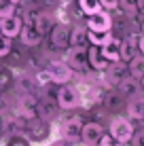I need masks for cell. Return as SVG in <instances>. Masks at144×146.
<instances>
[{
	"instance_id": "1",
	"label": "cell",
	"mask_w": 144,
	"mask_h": 146,
	"mask_svg": "<svg viewBox=\"0 0 144 146\" xmlns=\"http://www.w3.org/2000/svg\"><path fill=\"white\" fill-rule=\"evenodd\" d=\"M110 135L115 140H119L121 144H129V140L133 138V123L127 119H115L110 123Z\"/></svg>"
},
{
	"instance_id": "2",
	"label": "cell",
	"mask_w": 144,
	"mask_h": 146,
	"mask_svg": "<svg viewBox=\"0 0 144 146\" xmlns=\"http://www.w3.org/2000/svg\"><path fill=\"white\" fill-rule=\"evenodd\" d=\"M81 104V95H78V89L76 87H70V85H66V87L59 89L57 93V106L64 108V110H74Z\"/></svg>"
},
{
	"instance_id": "3",
	"label": "cell",
	"mask_w": 144,
	"mask_h": 146,
	"mask_svg": "<svg viewBox=\"0 0 144 146\" xmlns=\"http://www.w3.org/2000/svg\"><path fill=\"white\" fill-rule=\"evenodd\" d=\"M47 72H49V76H51V83H57V85H66L68 80L72 78V68L68 66L66 62H53V64H49Z\"/></svg>"
},
{
	"instance_id": "4",
	"label": "cell",
	"mask_w": 144,
	"mask_h": 146,
	"mask_svg": "<svg viewBox=\"0 0 144 146\" xmlns=\"http://www.w3.org/2000/svg\"><path fill=\"white\" fill-rule=\"evenodd\" d=\"M110 28H112V19L104 9L98 11V13H93V15H89V19H87V30L89 32H110Z\"/></svg>"
},
{
	"instance_id": "5",
	"label": "cell",
	"mask_w": 144,
	"mask_h": 146,
	"mask_svg": "<svg viewBox=\"0 0 144 146\" xmlns=\"http://www.w3.org/2000/svg\"><path fill=\"white\" fill-rule=\"evenodd\" d=\"M81 127H83V123H81V119H66L62 123V127H59V133H62V140H68V142H78L81 140Z\"/></svg>"
},
{
	"instance_id": "6",
	"label": "cell",
	"mask_w": 144,
	"mask_h": 146,
	"mask_svg": "<svg viewBox=\"0 0 144 146\" xmlns=\"http://www.w3.org/2000/svg\"><path fill=\"white\" fill-rule=\"evenodd\" d=\"M104 129L100 123H83L81 127V142H85L87 146H98Z\"/></svg>"
},
{
	"instance_id": "7",
	"label": "cell",
	"mask_w": 144,
	"mask_h": 146,
	"mask_svg": "<svg viewBox=\"0 0 144 146\" xmlns=\"http://www.w3.org/2000/svg\"><path fill=\"white\" fill-rule=\"evenodd\" d=\"M66 64L72 70H85L87 64H89L87 47H70V51H68V62Z\"/></svg>"
},
{
	"instance_id": "8",
	"label": "cell",
	"mask_w": 144,
	"mask_h": 146,
	"mask_svg": "<svg viewBox=\"0 0 144 146\" xmlns=\"http://www.w3.org/2000/svg\"><path fill=\"white\" fill-rule=\"evenodd\" d=\"M21 17H15V15H11V17H2L0 19V34L7 38H15L19 36V32H21Z\"/></svg>"
},
{
	"instance_id": "9",
	"label": "cell",
	"mask_w": 144,
	"mask_h": 146,
	"mask_svg": "<svg viewBox=\"0 0 144 146\" xmlns=\"http://www.w3.org/2000/svg\"><path fill=\"white\" fill-rule=\"evenodd\" d=\"M119 53H121V62H129L133 55H138V36H127L119 44Z\"/></svg>"
},
{
	"instance_id": "10",
	"label": "cell",
	"mask_w": 144,
	"mask_h": 146,
	"mask_svg": "<svg viewBox=\"0 0 144 146\" xmlns=\"http://www.w3.org/2000/svg\"><path fill=\"white\" fill-rule=\"evenodd\" d=\"M87 57H89V66H91L93 70H106V66L110 62H108L106 57L102 55V51H100V47H96V44H91V47L87 49Z\"/></svg>"
},
{
	"instance_id": "11",
	"label": "cell",
	"mask_w": 144,
	"mask_h": 146,
	"mask_svg": "<svg viewBox=\"0 0 144 146\" xmlns=\"http://www.w3.org/2000/svg\"><path fill=\"white\" fill-rule=\"evenodd\" d=\"M19 36H21L23 44H28V47H36L38 42H40L42 34L36 30L34 23H30V26H21V32H19Z\"/></svg>"
},
{
	"instance_id": "12",
	"label": "cell",
	"mask_w": 144,
	"mask_h": 146,
	"mask_svg": "<svg viewBox=\"0 0 144 146\" xmlns=\"http://www.w3.org/2000/svg\"><path fill=\"white\" fill-rule=\"evenodd\" d=\"M119 44H121V42H119V40L112 36L106 44H102V47H100L102 55L108 59V62H119V59H121V53H119Z\"/></svg>"
},
{
	"instance_id": "13",
	"label": "cell",
	"mask_w": 144,
	"mask_h": 146,
	"mask_svg": "<svg viewBox=\"0 0 144 146\" xmlns=\"http://www.w3.org/2000/svg\"><path fill=\"white\" fill-rule=\"evenodd\" d=\"M127 114H129V119H144V98L142 95H133L129 100V104H127Z\"/></svg>"
},
{
	"instance_id": "14",
	"label": "cell",
	"mask_w": 144,
	"mask_h": 146,
	"mask_svg": "<svg viewBox=\"0 0 144 146\" xmlns=\"http://www.w3.org/2000/svg\"><path fill=\"white\" fill-rule=\"evenodd\" d=\"M106 70H108V78H110V83H115V85H119L123 78H125V66L121 64V59H119V62H110L106 66Z\"/></svg>"
},
{
	"instance_id": "15",
	"label": "cell",
	"mask_w": 144,
	"mask_h": 146,
	"mask_svg": "<svg viewBox=\"0 0 144 146\" xmlns=\"http://www.w3.org/2000/svg\"><path fill=\"white\" fill-rule=\"evenodd\" d=\"M129 76L138 80L144 76V55H133L129 59Z\"/></svg>"
},
{
	"instance_id": "16",
	"label": "cell",
	"mask_w": 144,
	"mask_h": 146,
	"mask_svg": "<svg viewBox=\"0 0 144 146\" xmlns=\"http://www.w3.org/2000/svg\"><path fill=\"white\" fill-rule=\"evenodd\" d=\"M87 28H74L70 34V47H87Z\"/></svg>"
},
{
	"instance_id": "17",
	"label": "cell",
	"mask_w": 144,
	"mask_h": 146,
	"mask_svg": "<svg viewBox=\"0 0 144 146\" xmlns=\"http://www.w3.org/2000/svg\"><path fill=\"white\" fill-rule=\"evenodd\" d=\"M119 89H121V93H125V95H138V89H140V83H138V78H123L121 83H119Z\"/></svg>"
},
{
	"instance_id": "18",
	"label": "cell",
	"mask_w": 144,
	"mask_h": 146,
	"mask_svg": "<svg viewBox=\"0 0 144 146\" xmlns=\"http://www.w3.org/2000/svg\"><path fill=\"white\" fill-rule=\"evenodd\" d=\"M87 38H89V42H91V44L102 47V44H106L108 40L112 38V34L110 32H89V30H87Z\"/></svg>"
},
{
	"instance_id": "19",
	"label": "cell",
	"mask_w": 144,
	"mask_h": 146,
	"mask_svg": "<svg viewBox=\"0 0 144 146\" xmlns=\"http://www.w3.org/2000/svg\"><path fill=\"white\" fill-rule=\"evenodd\" d=\"M34 26H36V30H38L40 34L49 32V30H51V26H53V21H51V15H44V13L36 15V19H34Z\"/></svg>"
},
{
	"instance_id": "20",
	"label": "cell",
	"mask_w": 144,
	"mask_h": 146,
	"mask_svg": "<svg viewBox=\"0 0 144 146\" xmlns=\"http://www.w3.org/2000/svg\"><path fill=\"white\" fill-rule=\"evenodd\" d=\"M78 4H81V11L85 15H93V13L102 11L100 0H78Z\"/></svg>"
},
{
	"instance_id": "21",
	"label": "cell",
	"mask_w": 144,
	"mask_h": 146,
	"mask_svg": "<svg viewBox=\"0 0 144 146\" xmlns=\"http://www.w3.org/2000/svg\"><path fill=\"white\" fill-rule=\"evenodd\" d=\"M11 15H15V2H11V0H0V19L11 17Z\"/></svg>"
},
{
	"instance_id": "22",
	"label": "cell",
	"mask_w": 144,
	"mask_h": 146,
	"mask_svg": "<svg viewBox=\"0 0 144 146\" xmlns=\"http://www.w3.org/2000/svg\"><path fill=\"white\" fill-rule=\"evenodd\" d=\"M98 146H125V144H121L119 140H115L110 133H102V138H100V142H98Z\"/></svg>"
},
{
	"instance_id": "23",
	"label": "cell",
	"mask_w": 144,
	"mask_h": 146,
	"mask_svg": "<svg viewBox=\"0 0 144 146\" xmlns=\"http://www.w3.org/2000/svg\"><path fill=\"white\" fill-rule=\"evenodd\" d=\"M11 53V38L0 36V57H7Z\"/></svg>"
},
{
	"instance_id": "24",
	"label": "cell",
	"mask_w": 144,
	"mask_h": 146,
	"mask_svg": "<svg viewBox=\"0 0 144 146\" xmlns=\"http://www.w3.org/2000/svg\"><path fill=\"white\" fill-rule=\"evenodd\" d=\"M121 2V7L125 9L127 13H133V11H138V0H119Z\"/></svg>"
},
{
	"instance_id": "25",
	"label": "cell",
	"mask_w": 144,
	"mask_h": 146,
	"mask_svg": "<svg viewBox=\"0 0 144 146\" xmlns=\"http://www.w3.org/2000/svg\"><path fill=\"white\" fill-rule=\"evenodd\" d=\"M64 32H66V30H64L62 26H59V28H55V44H57V47L66 44V40H64V38H66V34H64Z\"/></svg>"
},
{
	"instance_id": "26",
	"label": "cell",
	"mask_w": 144,
	"mask_h": 146,
	"mask_svg": "<svg viewBox=\"0 0 144 146\" xmlns=\"http://www.w3.org/2000/svg\"><path fill=\"white\" fill-rule=\"evenodd\" d=\"M102 9H106V11H110V9H117L119 7V0H100Z\"/></svg>"
},
{
	"instance_id": "27",
	"label": "cell",
	"mask_w": 144,
	"mask_h": 146,
	"mask_svg": "<svg viewBox=\"0 0 144 146\" xmlns=\"http://www.w3.org/2000/svg\"><path fill=\"white\" fill-rule=\"evenodd\" d=\"M129 144H133V146H144V131H140V133H133V138L129 140Z\"/></svg>"
},
{
	"instance_id": "28",
	"label": "cell",
	"mask_w": 144,
	"mask_h": 146,
	"mask_svg": "<svg viewBox=\"0 0 144 146\" xmlns=\"http://www.w3.org/2000/svg\"><path fill=\"white\" fill-rule=\"evenodd\" d=\"M49 80H51V76H49L47 70H44V72H40V74L36 76V83H38V85H44V83H49Z\"/></svg>"
},
{
	"instance_id": "29",
	"label": "cell",
	"mask_w": 144,
	"mask_h": 146,
	"mask_svg": "<svg viewBox=\"0 0 144 146\" xmlns=\"http://www.w3.org/2000/svg\"><path fill=\"white\" fill-rule=\"evenodd\" d=\"M51 146H72V142H68V140H57V142H53Z\"/></svg>"
},
{
	"instance_id": "30",
	"label": "cell",
	"mask_w": 144,
	"mask_h": 146,
	"mask_svg": "<svg viewBox=\"0 0 144 146\" xmlns=\"http://www.w3.org/2000/svg\"><path fill=\"white\" fill-rule=\"evenodd\" d=\"M7 108H9V106H7V100H4V98H0V114H2Z\"/></svg>"
},
{
	"instance_id": "31",
	"label": "cell",
	"mask_w": 144,
	"mask_h": 146,
	"mask_svg": "<svg viewBox=\"0 0 144 146\" xmlns=\"http://www.w3.org/2000/svg\"><path fill=\"white\" fill-rule=\"evenodd\" d=\"M138 49H140V53L144 55V36H140V38H138Z\"/></svg>"
},
{
	"instance_id": "32",
	"label": "cell",
	"mask_w": 144,
	"mask_h": 146,
	"mask_svg": "<svg viewBox=\"0 0 144 146\" xmlns=\"http://www.w3.org/2000/svg\"><path fill=\"white\" fill-rule=\"evenodd\" d=\"M138 11L144 13V0H138Z\"/></svg>"
},
{
	"instance_id": "33",
	"label": "cell",
	"mask_w": 144,
	"mask_h": 146,
	"mask_svg": "<svg viewBox=\"0 0 144 146\" xmlns=\"http://www.w3.org/2000/svg\"><path fill=\"white\" fill-rule=\"evenodd\" d=\"M13 146H28L26 142H17V140H15V142H13Z\"/></svg>"
},
{
	"instance_id": "34",
	"label": "cell",
	"mask_w": 144,
	"mask_h": 146,
	"mask_svg": "<svg viewBox=\"0 0 144 146\" xmlns=\"http://www.w3.org/2000/svg\"><path fill=\"white\" fill-rule=\"evenodd\" d=\"M142 36H144V23H142Z\"/></svg>"
},
{
	"instance_id": "35",
	"label": "cell",
	"mask_w": 144,
	"mask_h": 146,
	"mask_svg": "<svg viewBox=\"0 0 144 146\" xmlns=\"http://www.w3.org/2000/svg\"><path fill=\"white\" fill-rule=\"evenodd\" d=\"M11 2H21V0H11Z\"/></svg>"
},
{
	"instance_id": "36",
	"label": "cell",
	"mask_w": 144,
	"mask_h": 146,
	"mask_svg": "<svg viewBox=\"0 0 144 146\" xmlns=\"http://www.w3.org/2000/svg\"><path fill=\"white\" fill-rule=\"evenodd\" d=\"M0 36H2V34H0Z\"/></svg>"
},
{
	"instance_id": "37",
	"label": "cell",
	"mask_w": 144,
	"mask_h": 146,
	"mask_svg": "<svg viewBox=\"0 0 144 146\" xmlns=\"http://www.w3.org/2000/svg\"><path fill=\"white\" fill-rule=\"evenodd\" d=\"M0 140H2V138H0Z\"/></svg>"
}]
</instances>
